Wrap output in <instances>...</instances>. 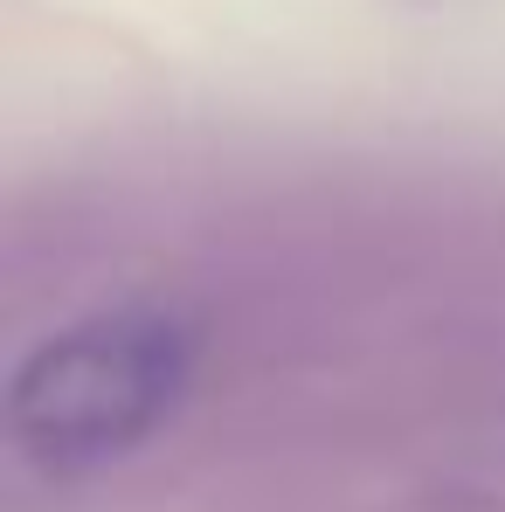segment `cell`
<instances>
[{"label":"cell","instance_id":"6da1fadb","mask_svg":"<svg viewBox=\"0 0 505 512\" xmlns=\"http://www.w3.org/2000/svg\"><path fill=\"white\" fill-rule=\"evenodd\" d=\"M194 381V340L167 312H97L42 346L7 381V443L56 478L97 471L160 436Z\"/></svg>","mask_w":505,"mask_h":512}]
</instances>
